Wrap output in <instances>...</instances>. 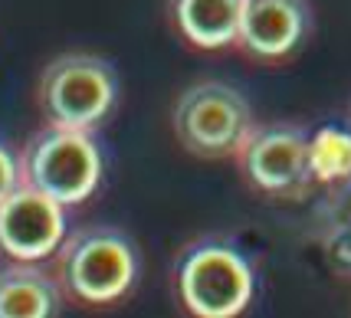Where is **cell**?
Masks as SVG:
<instances>
[{"label": "cell", "instance_id": "7a4b0ae2", "mask_svg": "<svg viewBox=\"0 0 351 318\" xmlns=\"http://www.w3.org/2000/svg\"><path fill=\"white\" fill-rule=\"evenodd\" d=\"M119 99L115 66L92 53H62L46 62L36 82V106L49 125L92 132Z\"/></svg>", "mask_w": 351, "mask_h": 318}, {"label": "cell", "instance_id": "30bf717a", "mask_svg": "<svg viewBox=\"0 0 351 318\" xmlns=\"http://www.w3.org/2000/svg\"><path fill=\"white\" fill-rule=\"evenodd\" d=\"M181 36L197 49H223L240 40L243 0H171Z\"/></svg>", "mask_w": 351, "mask_h": 318}, {"label": "cell", "instance_id": "4fadbf2b", "mask_svg": "<svg viewBox=\"0 0 351 318\" xmlns=\"http://www.w3.org/2000/svg\"><path fill=\"white\" fill-rule=\"evenodd\" d=\"M20 184H23L20 181V158H14V154L0 145V204L10 197Z\"/></svg>", "mask_w": 351, "mask_h": 318}, {"label": "cell", "instance_id": "8992f818", "mask_svg": "<svg viewBox=\"0 0 351 318\" xmlns=\"http://www.w3.org/2000/svg\"><path fill=\"white\" fill-rule=\"evenodd\" d=\"M250 187L266 197H306L315 184L308 167V135L295 125H256L237 151Z\"/></svg>", "mask_w": 351, "mask_h": 318}, {"label": "cell", "instance_id": "ba28073f", "mask_svg": "<svg viewBox=\"0 0 351 318\" xmlns=\"http://www.w3.org/2000/svg\"><path fill=\"white\" fill-rule=\"evenodd\" d=\"M312 27V10L306 0H243L240 40L256 60H286L292 56Z\"/></svg>", "mask_w": 351, "mask_h": 318}, {"label": "cell", "instance_id": "7c38bea8", "mask_svg": "<svg viewBox=\"0 0 351 318\" xmlns=\"http://www.w3.org/2000/svg\"><path fill=\"white\" fill-rule=\"evenodd\" d=\"M348 191H345V204H341V210L338 217L328 223V236H325V246H328V256L335 259L341 269H348L351 273V181L345 184Z\"/></svg>", "mask_w": 351, "mask_h": 318}, {"label": "cell", "instance_id": "9c48e42d", "mask_svg": "<svg viewBox=\"0 0 351 318\" xmlns=\"http://www.w3.org/2000/svg\"><path fill=\"white\" fill-rule=\"evenodd\" d=\"M66 292L56 273L40 262L10 259L0 266V318H53L62 312Z\"/></svg>", "mask_w": 351, "mask_h": 318}, {"label": "cell", "instance_id": "3957f363", "mask_svg": "<svg viewBox=\"0 0 351 318\" xmlns=\"http://www.w3.org/2000/svg\"><path fill=\"white\" fill-rule=\"evenodd\" d=\"M20 181L60 200L62 207H76L89 200L102 181L99 145L89 132L46 121L20 148Z\"/></svg>", "mask_w": 351, "mask_h": 318}, {"label": "cell", "instance_id": "277c9868", "mask_svg": "<svg viewBox=\"0 0 351 318\" xmlns=\"http://www.w3.org/2000/svg\"><path fill=\"white\" fill-rule=\"evenodd\" d=\"M174 289L191 315L233 318L246 312V305L253 302L256 273L237 246L220 240H204L181 253Z\"/></svg>", "mask_w": 351, "mask_h": 318}, {"label": "cell", "instance_id": "52a82bcc", "mask_svg": "<svg viewBox=\"0 0 351 318\" xmlns=\"http://www.w3.org/2000/svg\"><path fill=\"white\" fill-rule=\"evenodd\" d=\"M66 207L30 184L0 204V253L23 262H46L66 240Z\"/></svg>", "mask_w": 351, "mask_h": 318}, {"label": "cell", "instance_id": "5b68a950", "mask_svg": "<svg viewBox=\"0 0 351 318\" xmlns=\"http://www.w3.org/2000/svg\"><path fill=\"white\" fill-rule=\"evenodd\" d=\"M171 125L184 151L207 161L237 158L246 135L256 128L253 108L243 99V92L217 79L187 86L174 102Z\"/></svg>", "mask_w": 351, "mask_h": 318}, {"label": "cell", "instance_id": "8fae6325", "mask_svg": "<svg viewBox=\"0 0 351 318\" xmlns=\"http://www.w3.org/2000/svg\"><path fill=\"white\" fill-rule=\"evenodd\" d=\"M308 167L315 184L345 187L351 181V128L322 125L308 135Z\"/></svg>", "mask_w": 351, "mask_h": 318}, {"label": "cell", "instance_id": "6da1fadb", "mask_svg": "<svg viewBox=\"0 0 351 318\" xmlns=\"http://www.w3.org/2000/svg\"><path fill=\"white\" fill-rule=\"evenodd\" d=\"M53 273L69 302L115 305L138 279V249L119 227L92 223L66 233L53 256Z\"/></svg>", "mask_w": 351, "mask_h": 318}]
</instances>
